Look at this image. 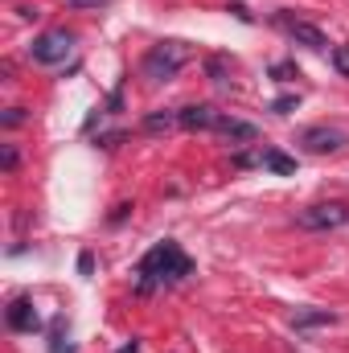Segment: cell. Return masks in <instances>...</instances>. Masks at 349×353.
<instances>
[{
  "instance_id": "1",
  "label": "cell",
  "mask_w": 349,
  "mask_h": 353,
  "mask_svg": "<svg viewBox=\"0 0 349 353\" xmlns=\"http://www.w3.org/2000/svg\"><path fill=\"white\" fill-rule=\"evenodd\" d=\"M189 271H193L189 255H185L177 243H169V239H165V243H157V247L140 259V267H136V275H140V279H136V292H140V296H148L152 288L181 283Z\"/></svg>"
},
{
  "instance_id": "2",
  "label": "cell",
  "mask_w": 349,
  "mask_h": 353,
  "mask_svg": "<svg viewBox=\"0 0 349 353\" xmlns=\"http://www.w3.org/2000/svg\"><path fill=\"white\" fill-rule=\"evenodd\" d=\"M189 58H193V50H189L185 41H157V46L144 54V66H140V70H144L148 83H169Z\"/></svg>"
},
{
  "instance_id": "3",
  "label": "cell",
  "mask_w": 349,
  "mask_h": 353,
  "mask_svg": "<svg viewBox=\"0 0 349 353\" xmlns=\"http://www.w3.org/2000/svg\"><path fill=\"white\" fill-rule=\"evenodd\" d=\"M296 226L300 230H312V234L341 230V226H349V205L346 201H317V205H308V210L296 214Z\"/></svg>"
},
{
  "instance_id": "4",
  "label": "cell",
  "mask_w": 349,
  "mask_h": 353,
  "mask_svg": "<svg viewBox=\"0 0 349 353\" xmlns=\"http://www.w3.org/2000/svg\"><path fill=\"white\" fill-rule=\"evenodd\" d=\"M70 54H74V33H70V29H50V33L33 37V46H29V58H33L37 66H58V62H66Z\"/></svg>"
},
{
  "instance_id": "5",
  "label": "cell",
  "mask_w": 349,
  "mask_h": 353,
  "mask_svg": "<svg viewBox=\"0 0 349 353\" xmlns=\"http://www.w3.org/2000/svg\"><path fill=\"white\" fill-rule=\"evenodd\" d=\"M296 144L304 152H312V157H329V152H341L349 144V132L337 128V123H312V128H304L296 136Z\"/></svg>"
},
{
  "instance_id": "6",
  "label": "cell",
  "mask_w": 349,
  "mask_h": 353,
  "mask_svg": "<svg viewBox=\"0 0 349 353\" xmlns=\"http://www.w3.org/2000/svg\"><path fill=\"white\" fill-rule=\"evenodd\" d=\"M222 115H226V111H218V107H210V103H189V107L177 111V123H181L185 132H218Z\"/></svg>"
},
{
  "instance_id": "7",
  "label": "cell",
  "mask_w": 349,
  "mask_h": 353,
  "mask_svg": "<svg viewBox=\"0 0 349 353\" xmlns=\"http://www.w3.org/2000/svg\"><path fill=\"white\" fill-rule=\"evenodd\" d=\"M279 25L288 29V37L296 41V46H304V50H329V37L317 29V25H308V21H292V17H279Z\"/></svg>"
},
{
  "instance_id": "8",
  "label": "cell",
  "mask_w": 349,
  "mask_h": 353,
  "mask_svg": "<svg viewBox=\"0 0 349 353\" xmlns=\"http://www.w3.org/2000/svg\"><path fill=\"white\" fill-rule=\"evenodd\" d=\"M4 321H8V329L12 333H37L41 329V316H37V308H33V300H12L8 304V312H4Z\"/></svg>"
},
{
  "instance_id": "9",
  "label": "cell",
  "mask_w": 349,
  "mask_h": 353,
  "mask_svg": "<svg viewBox=\"0 0 349 353\" xmlns=\"http://www.w3.org/2000/svg\"><path fill=\"white\" fill-rule=\"evenodd\" d=\"M317 325H337V312H329V308H296L292 312V329H317Z\"/></svg>"
},
{
  "instance_id": "10",
  "label": "cell",
  "mask_w": 349,
  "mask_h": 353,
  "mask_svg": "<svg viewBox=\"0 0 349 353\" xmlns=\"http://www.w3.org/2000/svg\"><path fill=\"white\" fill-rule=\"evenodd\" d=\"M218 136H226V140H243V144H251V140L259 136V128H255V123H243V119H235V115H222V123H218Z\"/></svg>"
},
{
  "instance_id": "11",
  "label": "cell",
  "mask_w": 349,
  "mask_h": 353,
  "mask_svg": "<svg viewBox=\"0 0 349 353\" xmlns=\"http://www.w3.org/2000/svg\"><path fill=\"white\" fill-rule=\"evenodd\" d=\"M259 165H263V169H271V173H279V176H292V173H296V161H292V157H283L279 148H263Z\"/></svg>"
},
{
  "instance_id": "12",
  "label": "cell",
  "mask_w": 349,
  "mask_h": 353,
  "mask_svg": "<svg viewBox=\"0 0 349 353\" xmlns=\"http://www.w3.org/2000/svg\"><path fill=\"white\" fill-rule=\"evenodd\" d=\"M177 128V111H152V115H144V132H169Z\"/></svg>"
},
{
  "instance_id": "13",
  "label": "cell",
  "mask_w": 349,
  "mask_h": 353,
  "mask_svg": "<svg viewBox=\"0 0 349 353\" xmlns=\"http://www.w3.org/2000/svg\"><path fill=\"white\" fill-rule=\"evenodd\" d=\"M206 74L214 83H226L230 79V58H206Z\"/></svg>"
},
{
  "instance_id": "14",
  "label": "cell",
  "mask_w": 349,
  "mask_h": 353,
  "mask_svg": "<svg viewBox=\"0 0 349 353\" xmlns=\"http://www.w3.org/2000/svg\"><path fill=\"white\" fill-rule=\"evenodd\" d=\"M333 70H337L341 79H349V46H337V50H333Z\"/></svg>"
},
{
  "instance_id": "15",
  "label": "cell",
  "mask_w": 349,
  "mask_h": 353,
  "mask_svg": "<svg viewBox=\"0 0 349 353\" xmlns=\"http://www.w3.org/2000/svg\"><path fill=\"white\" fill-rule=\"evenodd\" d=\"M296 103H300V94H283V99H275V103H271V111H275V115H288Z\"/></svg>"
},
{
  "instance_id": "16",
  "label": "cell",
  "mask_w": 349,
  "mask_h": 353,
  "mask_svg": "<svg viewBox=\"0 0 349 353\" xmlns=\"http://www.w3.org/2000/svg\"><path fill=\"white\" fill-rule=\"evenodd\" d=\"M292 74H296V66H292V62H279V66H271V79H275V83H288Z\"/></svg>"
},
{
  "instance_id": "17",
  "label": "cell",
  "mask_w": 349,
  "mask_h": 353,
  "mask_svg": "<svg viewBox=\"0 0 349 353\" xmlns=\"http://www.w3.org/2000/svg\"><path fill=\"white\" fill-rule=\"evenodd\" d=\"M0 165H4V173H12V169H17V148L4 144V148H0Z\"/></svg>"
},
{
  "instance_id": "18",
  "label": "cell",
  "mask_w": 349,
  "mask_h": 353,
  "mask_svg": "<svg viewBox=\"0 0 349 353\" xmlns=\"http://www.w3.org/2000/svg\"><path fill=\"white\" fill-rule=\"evenodd\" d=\"M17 123H25V111L21 107H8L4 111V128H17Z\"/></svg>"
},
{
  "instance_id": "19",
  "label": "cell",
  "mask_w": 349,
  "mask_h": 353,
  "mask_svg": "<svg viewBox=\"0 0 349 353\" xmlns=\"http://www.w3.org/2000/svg\"><path fill=\"white\" fill-rule=\"evenodd\" d=\"M70 8H103V4H111V0H66Z\"/></svg>"
},
{
  "instance_id": "20",
  "label": "cell",
  "mask_w": 349,
  "mask_h": 353,
  "mask_svg": "<svg viewBox=\"0 0 349 353\" xmlns=\"http://www.w3.org/2000/svg\"><path fill=\"white\" fill-rule=\"evenodd\" d=\"M230 12H235V17H239V21H247V25H251V21H255V17H251V12H247V8H243V4H230Z\"/></svg>"
},
{
  "instance_id": "21",
  "label": "cell",
  "mask_w": 349,
  "mask_h": 353,
  "mask_svg": "<svg viewBox=\"0 0 349 353\" xmlns=\"http://www.w3.org/2000/svg\"><path fill=\"white\" fill-rule=\"evenodd\" d=\"M90 267H94V259H90V255H83V259H79V271H83V275H90Z\"/></svg>"
},
{
  "instance_id": "22",
  "label": "cell",
  "mask_w": 349,
  "mask_h": 353,
  "mask_svg": "<svg viewBox=\"0 0 349 353\" xmlns=\"http://www.w3.org/2000/svg\"><path fill=\"white\" fill-rule=\"evenodd\" d=\"M119 353H140V341H132V345H123Z\"/></svg>"
}]
</instances>
